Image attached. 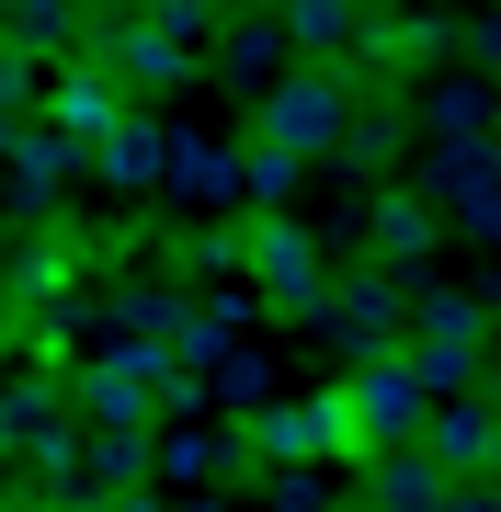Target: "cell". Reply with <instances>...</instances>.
<instances>
[{
    "label": "cell",
    "mask_w": 501,
    "mask_h": 512,
    "mask_svg": "<svg viewBox=\"0 0 501 512\" xmlns=\"http://www.w3.org/2000/svg\"><path fill=\"white\" fill-rule=\"evenodd\" d=\"M342 410H353V444H365V456H399L410 433H422V376L399 365V353H365V365H353V387H342Z\"/></svg>",
    "instance_id": "277c9868"
},
{
    "label": "cell",
    "mask_w": 501,
    "mask_h": 512,
    "mask_svg": "<svg viewBox=\"0 0 501 512\" xmlns=\"http://www.w3.org/2000/svg\"><path fill=\"white\" fill-rule=\"evenodd\" d=\"M0 171L23 183V205H46V194L80 171V148H69V137H46V126H12V137H0Z\"/></svg>",
    "instance_id": "7c38bea8"
},
{
    "label": "cell",
    "mask_w": 501,
    "mask_h": 512,
    "mask_svg": "<svg viewBox=\"0 0 501 512\" xmlns=\"http://www.w3.org/2000/svg\"><path fill=\"white\" fill-rule=\"evenodd\" d=\"M433 228H445V217H433L422 194H376V251H388V262H410V251H433Z\"/></svg>",
    "instance_id": "9a60e30c"
},
{
    "label": "cell",
    "mask_w": 501,
    "mask_h": 512,
    "mask_svg": "<svg viewBox=\"0 0 501 512\" xmlns=\"http://www.w3.org/2000/svg\"><path fill=\"white\" fill-rule=\"evenodd\" d=\"M399 365L422 376V399H456V387L479 376V296H422V342H410Z\"/></svg>",
    "instance_id": "5b68a950"
},
{
    "label": "cell",
    "mask_w": 501,
    "mask_h": 512,
    "mask_svg": "<svg viewBox=\"0 0 501 512\" xmlns=\"http://www.w3.org/2000/svg\"><path fill=\"white\" fill-rule=\"evenodd\" d=\"M137 23H160L171 46H194L205 23H217V0H137Z\"/></svg>",
    "instance_id": "7402d4cb"
},
{
    "label": "cell",
    "mask_w": 501,
    "mask_h": 512,
    "mask_svg": "<svg viewBox=\"0 0 501 512\" xmlns=\"http://www.w3.org/2000/svg\"><path fill=\"white\" fill-rule=\"evenodd\" d=\"M262 376H274L262 353H217V365H205V387H217L228 410H262Z\"/></svg>",
    "instance_id": "ffe728a7"
},
{
    "label": "cell",
    "mask_w": 501,
    "mask_h": 512,
    "mask_svg": "<svg viewBox=\"0 0 501 512\" xmlns=\"http://www.w3.org/2000/svg\"><path fill=\"white\" fill-rule=\"evenodd\" d=\"M23 103H35V69H23V57H0V137H12Z\"/></svg>",
    "instance_id": "cb8c5ba5"
},
{
    "label": "cell",
    "mask_w": 501,
    "mask_h": 512,
    "mask_svg": "<svg viewBox=\"0 0 501 512\" xmlns=\"http://www.w3.org/2000/svg\"><path fill=\"white\" fill-rule=\"evenodd\" d=\"M274 69H285L274 23H262V12H251V23H228V80H274Z\"/></svg>",
    "instance_id": "e0dca14e"
},
{
    "label": "cell",
    "mask_w": 501,
    "mask_h": 512,
    "mask_svg": "<svg viewBox=\"0 0 501 512\" xmlns=\"http://www.w3.org/2000/svg\"><path fill=\"white\" fill-rule=\"evenodd\" d=\"M69 285H80V251H69V239H23V251L0 262V308H12V319H57Z\"/></svg>",
    "instance_id": "52a82bcc"
},
{
    "label": "cell",
    "mask_w": 501,
    "mask_h": 512,
    "mask_svg": "<svg viewBox=\"0 0 501 512\" xmlns=\"http://www.w3.org/2000/svg\"><path fill=\"white\" fill-rule=\"evenodd\" d=\"M114 512H160V501H149V490H137V501H114Z\"/></svg>",
    "instance_id": "4316f807"
},
{
    "label": "cell",
    "mask_w": 501,
    "mask_h": 512,
    "mask_svg": "<svg viewBox=\"0 0 501 512\" xmlns=\"http://www.w3.org/2000/svg\"><path fill=\"white\" fill-rule=\"evenodd\" d=\"M433 126H445L456 148H479V126H490V92H479V80H445V92H433Z\"/></svg>",
    "instance_id": "ac0fdd59"
},
{
    "label": "cell",
    "mask_w": 501,
    "mask_h": 512,
    "mask_svg": "<svg viewBox=\"0 0 501 512\" xmlns=\"http://www.w3.org/2000/svg\"><path fill=\"white\" fill-rule=\"evenodd\" d=\"M69 399L92 410L103 433H149L160 410H194V399H205V376H183L160 342H114V353H92V365H80Z\"/></svg>",
    "instance_id": "6da1fadb"
},
{
    "label": "cell",
    "mask_w": 501,
    "mask_h": 512,
    "mask_svg": "<svg viewBox=\"0 0 501 512\" xmlns=\"http://www.w3.org/2000/svg\"><path fill=\"white\" fill-rule=\"evenodd\" d=\"M126 114H137V103L114 92L103 69H57V80H46V137H69V148H103Z\"/></svg>",
    "instance_id": "8992f818"
},
{
    "label": "cell",
    "mask_w": 501,
    "mask_h": 512,
    "mask_svg": "<svg viewBox=\"0 0 501 512\" xmlns=\"http://www.w3.org/2000/svg\"><path fill=\"white\" fill-rule=\"evenodd\" d=\"M80 171L114 183V194H160V126H149V114H126L103 148H80Z\"/></svg>",
    "instance_id": "ba28073f"
},
{
    "label": "cell",
    "mask_w": 501,
    "mask_h": 512,
    "mask_svg": "<svg viewBox=\"0 0 501 512\" xmlns=\"http://www.w3.org/2000/svg\"><path fill=\"white\" fill-rule=\"evenodd\" d=\"M399 308H410V285H399V274H353V285H331V308H319V319H331L342 342H388Z\"/></svg>",
    "instance_id": "9c48e42d"
},
{
    "label": "cell",
    "mask_w": 501,
    "mask_h": 512,
    "mask_svg": "<svg viewBox=\"0 0 501 512\" xmlns=\"http://www.w3.org/2000/svg\"><path fill=\"white\" fill-rule=\"evenodd\" d=\"M160 183L194 194V205H228V194H240V160H228L217 137H160Z\"/></svg>",
    "instance_id": "30bf717a"
},
{
    "label": "cell",
    "mask_w": 501,
    "mask_h": 512,
    "mask_svg": "<svg viewBox=\"0 0 501 512\" xmlns=\"http://www.w3.org/2000/svg\"><path fill=\"white\" fill-rule=\"evenodd\" d=\"M240 274H251L262 308H285V319H319V308H331V262H319V239H308L297 217L240 228Z\"/></svg>",
    "instance_id": "7a4b0ae2"
},
{
    "label": "cell",
    "mask_w": 501,
    "mask_h": 512,
    "mask_svg": "<svg viewBox=\"0 0 501 512\" xmlns=\"http://www.w3.org/2000/svg\"><path fill=\"white\" fill-rule=\"evenodd\" d=\"M262 12H274V46H297L308 69H319L331 46H353V23H365L353 0H262Z\"/></svg>",
    "instance_id": "8fae6325"
},
{
    "label": "cell",
    "mask_w": 501,
    "mask_h": 512,
    "mask_svg": "<svg viewBox=\"0 0 501 512\" xmlns=\"http://www.w3.org/2000/svg\"><path fill=\"white\" fill-rule=\"evenodd\" d=\"M0 12H12V23H23L35 46H69V23L92 12V0H0Z\"/></svg>",
    "instance_id": "44dd1931"
},
{
    "label": "cell",
    "mask_w": 501,
    "mask_h": 512,
    "mask_svg": "<svg viewBox=\"0 0 501 512\" xmlns=\"http://www.w3.org/2000/svg\"><path fill=\"white\" fill-rule=\"evenodd\" d=\"M149 467H171V478H217V433H171V444H149Z\"/></svg>",
    "instance_id": "603a6c76"
},
{
    "label": "cell",
    "mask_w": 501,
    "mask_h": 512,
    "mask_svg": "<svg viewBox=\"0 0 501 512\" xmlns=\"http://www.w3.org/2000/svg\"><path fill=\"white\" fill-rule=\"evenodd\" d=\"M183 512H217V501H183Z\"/></svg>",
    "instance_id": "83f0119b"
},
{
    "label": "cell",
    "mask_w": 501,
    "mask_h": 512,
    "mask_svg": "<svg viewBox=\"0 0 501 512\" xmlns=\"http://www.w3.org/2000/svg\"><path fill=\"white\" fill-rule=\"evenodd\" d=\"M12 342H23V319H12V308H0V353H12Z\"/></svg>",
    "instance_id": "484cf974"
},
{
    "label": "cell",
    "mask_w": 501,
    "mask_h": 512,
    "mask_svg": "<svg viewBox=\"0 0 501 512\" xmlns=\"http://www.w3.org/2000/svg\"><path fill=\"white\" fill-rule=\"evenodd\" d=\"M342 114H353V92L331 69H274L262 80V148H285V160H331V137H342Z\"/></svg>",
    "instance_id": "3957f363"
},
{
    "label": "cell",
    "mask_w": 501,
    "mask_h": 512,
    "mask_svg": "<svg viewBox=\"0 0 501 512\" xmlns=\"http://www.w3.org/2000/svg\"><path fill=\"white\" fill-rule=\"evenodd\" d=\"M433 183L456 194V228H501V171H490V148H445Z\"/></svg>",
    "instance_id": "5bb4252c"
},
{
    "label": "cell",
    "mask_w": 501,
    "mask_h": 512,
    "mask_svg": "<svg viewBox=\"0 0 501 512\" xmlns=\"http://www.w3.org/2000/svg\"><path fill=\"white\" fill-rule=\"evenodd\" d=\"M274 512H319V490H308V478H285V490H274Z\"/></svg>",
    "instance_id": "d4e9b609"
},
{
    "label": "cell",
    "mask_w": 501,
    "mask_h": 512,
    "mask_svg": "<svg viewBox=\"0 0 501 512\" xmlns=\"http://www.w3.org/2000/svg\"><path fill=\"white\" fill-rule=\"evenodd\" d=\"M365 512H376V501H365Z\"/></svg>",
    "instance_id": "f1b7e54d"
},
{
    "label": "cell",
    "mask_w": 501,
    "mask_h": 512,
    "mask_svg": "<svg viewBox=\"0 0 501 512\" xmlns=\"http://www.w3.org/2000/svg\"><path fill=\"white\" fill-rule=\"evenodd\" d=\"M297 183H308V160H285V148H262V137H251V160H240V194H251V205H285Z\"/></svg>",
    "instance_id": "2e32d148"
},
{
    "label": "cell",
    "mask_w": 501,
    "mask_h": 512,
    "mask_svg": "<svg viewBox=\"0 0 501 512\" xmlns=\"http://www.w3.org/2000/svg\"><path fill=\"white\" fill-rule=\"evenodd\" d=\"M308 410V444L319 456H365V444H353V410H342V387H319V399H297Z\"/></svg>",
    "instance_id": "d6986e66"
},
{
    "label": "cell",
    "mask_w": 501,
    "mask_h": 512,
    "mask_svg": "<svg viewBox=\"0 0 501 512\" xmlns=\"http://www.w3.org/2000/svg\"><path fill=\"white\" fill-rule=\"evenodd\" d=\"M57 410H69V387H57V376H23V387H0V456H35V444L57 433Z\"/></svg>",
    "instance_id": "4fadbf2b"
}]
</instances>
